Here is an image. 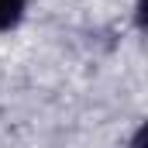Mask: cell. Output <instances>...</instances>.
Listing matches in <instances>:
<instances>
[{"label": "cell", "instance_id": "1", "mask_svg": "<svg viewBox=\"0 0 148 148\" xmlns=\"http://www.w3.org/2000/svg\"><path fill=\"white\" fill-rule=\"evenodd\" d=\"M24 17V0H0V31L17 28Z\"/></svg>", "mask_w": 148, "mask_h": 148}, {"label": "cell", "instance_id": "2", "mask_svg": "<svg viewBox=\"0 0 148 148\" xmlns=\"http://www.w3.org/2000/svg\"><path fill=\"white\" fill-rule=\"evenodd\" d=\"M145 138H148V131H145V124L131 134V148H145Z\"/></svg>", "mask_w": 148, "mask_h": 148}, {"label": "cell", "instance_id": "3", "mask_svg": "<svg viewBox=\"0 0 148 148\" xmlns=\"http://www.w3.org/2000/svg\"><path fill=\"white\" fill-rule=\"evenodd\" d=\"M145 7H148V0H138V14L134 17H138V28L141 31H145Z\"/></svg>", "mask_w": 148, "mask_h": 148}]
</instances>
